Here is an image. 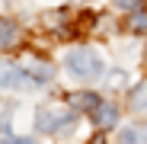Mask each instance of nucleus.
Returning a JSON list of instances; mask_svg holds the SVG:
<instances>
[{
	"label": "nucleus",
	"instance_id": "obj_1",
	"mask_svg": "<svg viewBox=\"0 0 147 144\" xmlns=\"http://www.w3.org/2000/svg\"><path fill=\"white\" fill-rule=\"evenodd\" d=\"M64 67L70 77L77 80H93L102 74V58L93 51V48H70L67 58H64Z\"/></svg>",
	"mask_w": 147,
	"mask_h": 144
},
{
	"label": "nucleus",
	"instance_id": "obj_2",
	"mask_svg": "<svg viewBox=\"0 0 147 144\" xmlns=\"http://www.w3.org/2000/svg\"><path fill=\"white\" fill-rule=\"evenodd\" d=\"M74 125V115L64 112V109H42L38 112V128L42 131H58V128H67Z\"/></svg>",
	"mask_w": 147,
	"mask_h": 144
},
{
	"label": "nucleus",
	"instance_id": "obj_3",
	"mask_svg": "<svg viewBox=\"0 0 147 144\" xmlns=\"http://www.w3.org/2000/svg\"><path fill=\"white\" fill-rule=\"evenodd\" d=\"M22 74H26L32 83H48L55 77V67L48 64V61H42V58H29L26 64H22Z\"/></svg>",
	"mask_w": 147,
	"mask_h": 144
},
{
	"label": "nucleus",
	"instance_id": "obj_4",
	"mask_svg": "<svg viewBox=\"0 0 147 144\" xmlns=\"http://www.w3.org/2000/svg\"><path fill=\"white\" fill-rule=\"evenodd\" d=\"M115 122H118V109H115V106L99 103V106L93 109V125H96V128H112Z\"/></svg>",
	"mask_w": 147,
	"mask_h": 144
},
{
	"label": "nucleus",
	"instance_id": "obj_5",
	"mask_svg": "<svg viewBox=\"0 0 147 144\" xmlns=\"http://www.w3.org/2000/svg\"><path fill=\"white\" fill-rule=\"evenodd\" d=\"M19 42V26L13 19H0V51H7Z\"/></svg>",
	"mask_w": 147,
	"mask_h": 144
},
{
	"label": "nucleus",
	"instance_id": "obj_6",
	"mask_svg": "<svg viewBox=\"0 0 147 144\" xmlns=\"http://www.w3.org/2000/svg\"><path fill=\"white\" fill-rule=\"evenodd\" d=\"M22 77V67L19 64H13V61H0V87H16Z\"/></svg>",
	"mask_w": 147,
	"mask_h": 144
},
{
	"label": "nucleus",
	"instance_id": "obj_7",
	"mask_svg": "<svg viewBox=\"0 0 147 144\" xmlns=\"http://www.w3.org/2000/svg\"><path fill=\"white\" fill-rule=\"evenodd\" d=\"M67 103H70V109H96L99 106V96L96 93H74V96H67Z\"/></svg>",
	"mask_w": 147,
	"mask_h": 144
},
{
	"label": "nucleus",
	"instance_id": "obj_8",
	"mask_svg": "<svg viewBox=\"0 0 147 144\" xmlns=\"http://www.w3.org/2000/svg\"><path fill=\"white\" fill-rule=\"evenodd\" d=\"M121 144H147V128H144V125L121 128Z\"/></svg>",
	"mask_w": 147,
	"mask_h": 144
},
{
	"label": "nucleus",
	"instance_id": "obj_9",
	"mask_svg": "<svg viewBox=\"0 0 147 144\" xmlns=\"http://www.w3.org/2000/svg\"><path fill=\"white\" fill-rule=\"evenodd\" d=\"M128 29H131V32H138V35H147V13H131Z\"/></svg>",
	"mask_w": 147,
	"mask_h": 144
},
{
	"label": "nucleus",
	"instance_id": "obj_10",
	"mask_svg": "<svg viewBox=\"0 0 147 144\" xmlns=\"http://www.w3.org/2000/svg\"><path fill=\"white\" fill-rule=\"evenodd\" d=\"M131 106H134L138 112H144V109H147V83H144V87H138V90L131 93Z\"/></svg>",
	"mask_w": 147,
	"mask_h": 144
},
{
	"label": "nucleus",
	"instance_id": "obj_11",
	"mask_svg": "<svg viewBox=\"0 0 147 144\" xmlns=\"http://www.w3.org/2000/svg\"><path fill=\"white\" fill-rule=\"evenodd\" d=\"M115 7H121V10H128V13H134V10L141 7V0H115Z\"/></svg>",
	"mask_w": 147,
	"mask_h": 144
},
{
	"label": "nucleus",
	"instance_id": "obj_12",
	"mask_svg": "<svg viewBox=\"0 0 147 144\" xmlns=\"http://www.w3.org/2000/svg\"><path fill=\"white\" fill-rule=\"evenodd\" d=\"M90 144H106V138H102V135H96V138H93Z\"/></svg>",
	"mask_w": 147,
	"mask_h": 144
},
{
	"label": "nucleus",
	"instance_id": "obj_13",
	"mask_svg": "<svg viewBox=\"0 0 147 144\" xmlns=\"http://www.w3.org/2000/svg\"><path fill=\"white\" fill-rule=\"evenodd\" d=\"M7 144H32V141H22V138H19V141H7Z\"/></svg>",
	"mask_w": 147,
	"mask_h": 144
},
{
	"label": "nucleus",
	"instance_id": "obj_14",
	"mask_svg": "<svg viewBox=\"0 0 147 144\" xmlns=\"http://www.w3.org/2000/svg\"><path fill=\"white\" fill-rule=\"evenodd\" d=\"M144 61H147V51H144Z\"/></svg>",
	"mask_w": 147,
	"mask_h": 144
}]
</instances>
